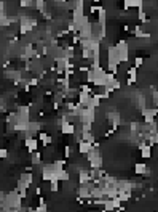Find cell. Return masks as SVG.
Masks as SVG:
<instances>
[{
  "mask_svg": "<svg viewBox=\"0 0 158 212\" xmlns=\"http://www.w3.org/2000/svg\"><path fill=\"white\" fill-rule=\"evenodd\" d=\"M136 71L137 68H129L128 69V84H133V82H136Z\"/></svg>",
  "mask_w": 158,
  "mask_h": 212,
  "instance_id": "obj_1",
  "label": "cell"
},
{
  "mask_svg": "<svg viewBox=\"0 0 158 212\" xmlns=\"http://www.w3.org/2000/svg\"><path fill=\"white\" fill-rule=\"evenodd\" d=\"M134 172H136L137 175H142V174H147L148 170H147V165H145V164H136Z\"/></svg>",
  "mask_w": 158,
  "mask_h": 212,
  "instance_id": "obj_2",
  "label": "cell"
},
{
  "mask_svg": "<svg viewBox=\"0 0 158 212\" xmlns=\"http://www.w3.org/2000/svg\"><path fill=\"white\" fill-rule=\"evenodd\" d=\"M26 146L29 148V151H35V148H37V140H34V138H27V140H26Z\"/></svg>",
  "mask_w": 158,
  "mask_h": 212,
  "instance_id": "obj_3",
  "label": "cell"
},
{
  "mask_svg": "<svg viewBox=\"0 0 158 212\" xmlns=\"http://www.w3.org/2000/svg\"><path fill=\"white\" fill-rule=\"evenodd\" d=\"M40 140H42L45 145H50V142H51V137H50V135H46V133H40Z\"/></svg>",
  "mask_w": 158,
  "mask_h": 212,
  "instance_id": "obj_4",
  "label": "cell"
},
{
  "mask_svg": "<svg viewBox=\"0 0 158 212\" xmlns=\"http://www.w3.org/2000/svg\"><path fill=\"white\" fill-rule=\"evenodd\" d=\"M142 63H144V60H142L141 56H137L136 61H134V68H141V66H142Z\"/></svg>",
  "mask_w": 158,
  "mask_h": 212,
  "instance_id": "obj_5",
  "label": "cell"
},
{
  "mask_svg": "<svg viewBox=\"0 0 158 212\" xmlns=\"http://www.w3.org/2000/svg\"><path fill=\"white\" fill-rule=\"evenodd\" d=\"M153 103L155 106H158V92H153Z\"/></svg>",
  "mask_w": 158,
  "mask_h": 212,
  "instance_id": "obj_6",
  "label": "cell"
}]
</instances>
